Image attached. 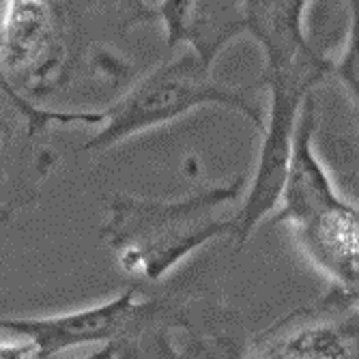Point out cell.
<instances>
[{
  "label": "cell",
  "instance_id": "6da1fadb",
  "mask_svg": "<svg viewBox=\"0 0 359 359\" xmlns=\"http://www.w3.org/2000/svg\"><path fill=\"white\" fill-rule=\"evenodd\" d=\"M248 177L201 187L179 198L116 191L106 201L102 239L118 269L144 284L164 280L203 245L233 237Z\"/></svg>",
  "mask_w": 359,
  "mask_h": 359
},
{
  "label": "cell",
  "instance_id": "7a4b0ae2",
  "mask_svg": "<svg viewBox=\"0 0 359 359\" xmlns=\"http://www.w3.org/2000/svg\"><path fill=\"white\" fill-rule=\"evenodd\" d=\"M260 86H231L213 76V67L191 50L159 62L136 80L118 100L100 110H54L41 106L48 127H93L95 134L80 144V153H102L138 134L164 127L185 114L219 106L248 118L258 132L265 123Z\"/></svg>",
  "mask_w": 359,
  "mask_h": 359
},
{
  "label": "cell",
  "instance_id": "3957f363",
  "mask_svg": "<svg viewBox=\"0 0 359 359\" xmlns=\"http://www.w3.org/2000/svg\"><path fill=\"white\" fill-rule=\"evenodd\" d=\"M316 102H304L292 136L273 222L288 228L308 263L334 290L357 297L359 209L344 198L314 147Z\"/></svg>",
  "mask_w": 359,
  "mask_h": 359
},
{
  "label": "cell",
  "instance_id": "277c9868",
  "mask_svg": "<svg viewBox=\"0 0 359 359\" xmlns=\"http://www.w3.org/2000/svg\"><path fill=\"white\" fill-rule=\"evenodd\" d=\"M76 37L62 0H0V80L32 104L72 78Z\"/></svg>",
  "mask_w": 359,
  "mask_h": 359
},
{
  "label": "cell",
  "instance_id": "5b68a950",
  "mask_svg": "<svg viewBox=\"0 0 359 359\" xmlns=\"http://www.w3.org/2000/svg\"><path fill=\"white\" fill-rule=\"evenodd\" d=\"M164 310V304L147 297L138 288H127L116 297L56 316L18 318L0 316V332L28 340L37 359H52L84 344H116L144 334Z\"/></svg>",
  "mask_w": 359,
  "mask_h": 359
},
{
  "label": "cell",
  "instance_id": "8992f818",
  "mask_svg": "<svg viewBox=\"0 0 359 359\" xmlns=\"http://www.w3.org/2000/svg\"><path fill=\"white\" fill-rule=\"evenodd\" d=\"M310 0H243L245 35L263 50L260 90L299 97L332 78V54L320 52L306 30Z\"/></svg>",
  "mask_w": 359,
  "mask_h": 359
},
{
  "label": "cell",
  "instance_id": "52a82bcc",
  "mask_svg": "<svg viewBox=\"0 0 359 359\" xmlns=\"http://www.w3.org/2000/svg\"><path fill=\"white\" fill-rule=\"evenodd\" d=\"M41 106L0 80V222L35 205L58 166Z\"/></svg>",
  "mask_w": 359,
  "mask_h": 359
},
{
  "label": "cell",
  "instance_id": "ba28073f",
  "mask_svg": "<svg viewBox=\"0 0 359 359\" xmlns=\"http://www.w3.org/2000/svg\"><path fill=\"white\" fill-rule=\"evenodd\" d=\"M357 344V297L330 290L310 310L297 312L263 336L239 359H353Z\"/></svg>",
  "mask_w": 359,
  "mask_h": 359
},
{
  "label": "cell",
  "instance_id": "9c48e42d",
  "mask_svg": "<svg viewBox=\"0 0 359 359\" xmlns=\"http://www.w3.org/2000/svg\"><path fill=\"white\" fill-rule=\"evenodd\" d=\"M155 9L168 50L187 48L211 67L224 48L245 35L243 0H159Z\"/></svg>",
  "mask_w": 359,
  "mask_h": 359
},
{
  "label": "cell",
  "instance_id": "30bf717a",
  "mask_svg": "<svg viewBox=\"0 0 359 359\" xmlns=\"http://www.w3.org/2000/svg\"><path fill=\"white\" fill-rule=\"evenodd\" d=\"M67 7L76 43L88 26L125 37L132 28L157 20V9L149 5V0H72Z\"/></svg>",
  "mask_w": 359,
  "mask_h": 359
},
{
  "label": "cell",
  "instance_id": "8fae6325",
  "mask_svg": "<svg viewBox=\"0 0 359 359\" xmlns=\"http://www.w3.org/2000/svg\"><path fill=\"white\" fill-rule=\"evenodd\" d=\"M357 3L359 0H346L348 7V26L340 52L332 56V78L338 80L344 93L357 108L359 102V54H357Z\"/></svg>",
  "mask_w": 359,
  "mask_h": 359
},
{
  "label": "cell",
  "instance_id": "7c38bea8",
  "mask_svg": "<svg viewBox=\"0 0 359 359\" xmlns=\"http://www.w3.org/2000/svg\"><path fill=\"white\" fill-rule=\"evenodd\" d=\"M62 3H65V5H69V3H72V0H62Z\"/></svg>",
  "mask_w": 359,
  "mask_h": 359
}]
</instances>
